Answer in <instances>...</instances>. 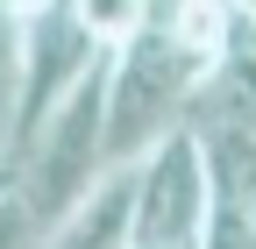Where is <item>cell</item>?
Instances as JSON below:
<instances>
[{"instance_id": "1", "label": "cell", "mask_w": 256, "mask_h": 249, "mask_svg": "<svg viewBox=\"0 0 256 249\" xmlns=\"http://www.w3.org/2000/svg\"><path fill=\"white\" fill-rule=\"evenodd\" d=\"M206 78L214 72L171 36V28H142L136 43H121L107 57V164L128 171L164 136L192 128Z\"/></svg>"}, {"instance_id": "2", "label": "cell", "mask_w": 256, "mask_h": 249, "mask_svg": "<svg viewBox=\"0 0 256 249\" xmlns=\"http://www.w3.org/2000/svg\"><path fill=\"white\" fill-rule=\"evenodd\" d=\"M8 171H14V200L36 214L43 235L114 178V164H107V64L28 136V150Z\"/></svg>"}, {"instance_id": "3", "label": "cell", "mask_w": 256, "mask_h": 249, "mask_svg": "<svg viewBox=\"0 0 256 249\" xmlns=\"http://www.w3.org/2000/svg\"><path fill=\"white\" fill-rule=\"evenodd\" d=\"M206 206H214V171L200 128H178L142 164H128V242L136 249H200Z\"/></svg>"}, {"instance_id": "4", "label": "cell", "mask_w": 256, "mask_h": 249, "mask_svg": "<svg viewBox=\"0 0 256 249\" xmlns=\"http://www.w3.org/2000/svg\"><path fill=\"white\" fill-rule=\"evenodd\" d=\"M100 64H107V50L64 14V0H57L50 14L22 22V86H14V121H8V150H0V164H14L22 150H28V136H36Z\"/></svg>"}, {"instance_id": "5", "label": "cell", "mask_w": 256, "mask_h": 249, "mask_svg": "<svg viewBox=\"0 0 256 249\" xmlns=\"http://www.w3.org/2000/svg\"><path fill=\"white\" fill-rule=\"evenodd\" d=\"M43 249H136L128 242V171H114L86 206H72L43 235Z\"/></svg>"}, {"instance_id": "6", "label": "cell", "mask_w": 256, "mask_h": 249, "mask_svg": "<svg viewBox=\"0 0 256 249\" xmlns=\"http://www.w3.org/2000/svg\"><path fill=\"white\" fill-rule=\"evenodd\" d=\"M64 14H72V22H78L107 57L150 28V8H142V0H64Z\"/></svg>"}, {"instance_id": "7", "label": "cell", "mask_w": 256, "mask_h": 249, "mask_svg": "<svg viewBox=\"0 0 256 249\" xmlns=\"http://www.w3.org/2000/svg\"><path fill=\"white\" fill-rule=\"evenodd\" d=\"M14 86H22V22L0 14V150H8V121H14Z\"/></svg>"}, {"instance_id": "8", "label": "cell", "mask_w": 256, "mask_h": 249, "mask_svg": "<svg viewBox=\"0 0 256 249\" xmlns=\"http://www.w3.org/2000/svg\"><path fill=\"white\" fill-rule=\"evenodd\" d=\"M0 249H43V228H36V214H28L14 192L0 200Z\"/></svg>"}, {"instance_id": "9", "label": "cell", "mask_w": 256, "mask_h": 249, "mask_svg": "<svg viewBox=\"0 0 256 249\" xmlns=\"http://www.w3.org/2000/svg\"><path fill=\"white\" fill-rule=\"evenodd\" d=\"M57 0H0V14H14V22H36V14H50Z\"/></svg>"}, {"instance_id": "10", "label": "cell", "mask_w": 256, "mask_h": 249, "mask_svg": "<svg viewBox=\"0 0 256 249\" xmlns=\"http://www.w3.org/2000/svg\"><path fill=\"white\" fill-rule=\"evenodd\" d=\"M8 192H14V171H8V164H0V200H8Z\"/></svg>"}]
</instances>
